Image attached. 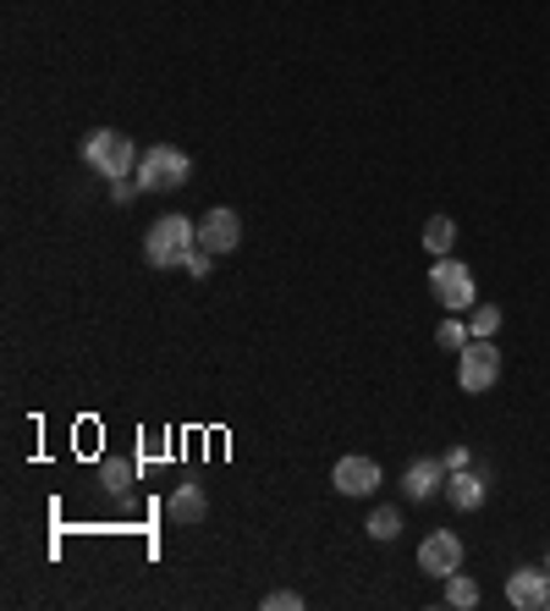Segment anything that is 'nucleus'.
Instances as JSON below:
<instances>
[{"label": "nucleus", "instance_id": "obj_18", "mask_svg": "<svg viewBox=\"0 0 550 611\" xmlns=\"http://www.w3.org/2000/svg\"><path fill=\"white\" fill-rule=\"evenodd\" d=\"M474 336H496L502 331V309L496 303H474V325H468Z\"/></svg>", "mask_w": 550, "mask_h": 611}, {"label": "nucleus", "instance_id": "obj_8", "mask_svg": "<svg viewBox=\"0 0 550 611\" xmlns=\"http://www.w3.org/2000/svg\"><path fill=\"white\" fill-rule=\"evenodd\" d=\"M331 485H336L342 496H369V491L380 485V463H375V458H364V452H347V458H336Z\"/></svg>", "mask_w": 550, "mask_h": 611}, {"label": "nucleus", "instance_id": "obj_3", "mask_svg": "<svg viewBox=\"0 0 550 611\" xmlns=\"http://www.w3.org/2000/svg\"><path fill=\"white\" fill-rule=\"evenodd\" d=\"M187 176H193V160H187L176 143H154V149L138 154V182H143V193L187 187Z\"/></svg>", "mask_w": 550, "mask_h": 611}, {"label": "nucleus", "instance_id": "obj_11", "mask_svg": "<svg viewBox=\"0 0 550 611\" xmlns=\"http://www.w3.org/2000/svg\"><path fill=\"white\" fill-rule=\"evenodd\" d=\"M485 496H490V480H485L479 469H452V474H446V502H452V507L474 513V507H485Z\"/></svg>", "mask_w": 550, "mask_h": 611}, {"label": "nucleus", "instance_id": "obj_15", "mask_svg": "<svg viewBox=\"0 0 550 611\" xmlns=\"http://www.w3.org/2000/svg\"><path fill=\"white\" fill-rule=\"evenodd\" d=\"M441 585H446V607H457V611L479 607V585H474V579H468L463 568H457L452 579H441Z\"/></svg>", "mask_w": 550, "mask_h": 611}, {"label": "nucleus", "instance_id": "obj_7", "mask_svg": "<svg viewBox=\"0 0 550 611\" xmlns=\"http://www.w3.org/2000/svg\"><path fill=\"white\" fill-rule=\"evenodd\" d=\"M237 243H242V215L226 210V204H215V210L198 221V248H209V254H231Z\"/></svg>", "mask_w": 550, "mask_h": 611}, {"label": "nucleus", "instance_id": "obj_22", "mask_svg": "<svg viewBox=\"0 0 550 611\" xmlns=\"http://www.w3.org/2000/svg\"><path fill=\"white\" fill-rule=\"evenodd\" d=\"M446 469H474V452H468V447H452V452H446Z\"/></svg>", "mask_w": 550, "mask_h": 611}, {"label": "nucleus", "instance_id": "obj_5", "mask_svg": "<svg viewBox=\"0 0 550 611\" xmlns=\"http://www.w3.org/2000/svg\"><path fill=\"white\" fill-rule=\"evenodd\" d=\"M430 292L441 298V309H452V314H463V309H474V270L463 265V259H435L430 265Z\"/></svg>", "mask_w": 550, "mask_h": 611}, {"label": "nucleus", "instance_id": "obj_23", "mask_svg": "<svg viewBox=\"0 0 550 611\" xmlns=\"http://www.w3.org/2000/svg\"><path fill=\"white\" fill-rule=\"evenodd\" d=\"M546 568H550V557H546Z\"/></svg>", "mask_w": 550, "mask_h": 611}, {"label": "nucleus", "instance_id": "obj_2", "mask_svg": "<svg viewBox=\"0 0 550 611\" xmlns=\"http://www.w3.org/2000/svg\"><path fill=\"white\" fill-rule=\"evenodd\" d=\"M83 165H88L94 176L116 182V176H132V171H138V149H132L127 132H116V127H94V132L83 138Z\"/></svg>", "mask_w": 550, "mask_h": 611}, {"label": "nucleus", "instance_id": "obj_10", "mask_svg": "<svg viewBox=\"0 0 550 611\" xmlns=\"http://www.w3.org/2000/svg\"><path fill=\"white\" fill-rule=\"evenodd\" d=\"M507 601L518 611H546L550 607V568H518L507 579Z\"/></svg>", "mask_w": 550, "mask_h": 611}, {"label": "nucleus", "instance_id": "obj_21", "mask_svg": "<svg viewBox=\"0 0 550 611\" xmlns=\"http://www.w3.org/2000/svg\"><path fill=\"white\" fill-rule=\"evenodd\" d=\"M209 259H215V254H209V248H193V254H187V265H182V270H187V276H209V270H215V265H209Z\"/></svg>", "mask_w": 550, "mask_h": 611}, {"label": "nucleus", "instance_id": "obj_9", "mask_svg": "<svg viewBox=\"0 0 550 611\" xmlns=\"http://www.w3.org/2000/svg\"><path fill=\"white\" fill-rule=\"evenodd\" d=\"M446 458H419V463H408V474H402V496L408 502H430V496H441L446 491Z\"/></svg>", "mask_w": 550, "mask_h": 611}, {"label": "nucleus", "instance_id": "obj_1", "mask_svg": "<svg viewBox=\"0 0 550 611\" xmlns=\"http://www.w3.org/2000/svg\"><path fill=\"white\" fill-rule=\"evenodd\" d=\"M193 248H198V221H187V215H160L143 232V259L154 270H182Z\"/></svg>", "mask_w": 550, "mask_h": 611}, {"label": "nucleus", "instance_id": "obj_6", "mask_svg": "<svg viewBox=\"0 0 550 611\" xmlns=\"http://www.w3.org/2000/svg\"><path fill=\"white\" fill-rule=\"evenodd\" d=\"M419 568H424L430 579H452V574L463 568V540H457L452 529H430L424 546H419Z\"/></svg>", "mask_w": 550, "mask_h": 611}, {"label": "nucleus", "instance_id": "obj_13", "mask_svg": "<svg viewBox=\"0 0 550 611\" xmlns=\"http://www.w3.org/2000/svg\"><path fill=\"white\" fill-rule=\"evenodd\" d=\"M452 248H457V221H452V215H430V221H424V254L446 259Z\"/></svg>", "mask_w": 550, "mask_h": 611}, {"label": "nucleus", "instance_id": "obj_12", "mask_svg": "<svg viewBox=\"0 0 550 611\" xmlns=\"http://www.w3.org/2000/svg\"><path fill=\"white\" fill-rule=\"evenodd\" d=\"M209 502H204V485H176L171 502H165V518L171 524H204Z\"/></svg>", "mask_w": 550, "mask_h": 611}, {"label": "nucleus", "instance_id": "obj_19", "mask_svg": "<svg viewBox=\"0 0 550 611\" xmlns=\"http://www.w3.org/2000/svg\"><path fill=\"white\" fill-rule=\"evenodd\" d=\"M138 193H143V182H138V171H132V176H116V182H110V199H116V204H132Z\"/></svg>", "mask_w": 550, "mask_h": 611}, {"label": "nucleus", "instance_id": "obj_16", "mask_svg": "<svg viewBox=\"0 0 550 611\" xmlns=\"http://www.w3.org/2000/svg\"><path fill=\"white\" fill-rule=\"evenodd\" d=\"M402 535V513L397 507H375L369 513V540H397Z\"/></svg>", "mask_w": 550, "mask_h": 611}, {"label": "nucleus", "instance_id": "obj_14", "mask_svg": "<svg viewBox=\"0 0 550 611\" xmlns=\"http://www.w3.org/2000/svg\"><path fill=\"white\" fill-rule=\"evenodd\" d=\"M99 485H105L110 496H121V491H132V485H138V469H132V463H121V458H105V463H99Z\"/></svg>", "mask_w": 550, "mask_h": 611}, {"label": "nucleus", "instance_id": "obj_4", "mask_svg": "<svg viewBox=\"0 0 550 611\" xmlns=\"http://www.w3.org/2000/svg\"><path fill=\"white\" fill-rule=\"evenodd\" d=\"M502 380V347L490 336H474L463 353H457V386L463 392H490Z\"/></svg>", "mask_w": 550, "mask_h": 611}, {"label": "nucleus", "instance_id": "obj_17", "mask_svg": "<svg viewBox=\"0 0 550 611\" xmlns=\"http://www.w3.org/2000/svg\"><path fill=\"white\" fill-rule=\"evenodd\" d=\"M435 342H441L446 353H463V347L474 342V331H468V325H463V320L452 314V320H441V331H435Z\"/></svg>", "mask_w": 550, "mask_h": 611}, {"label": "nucleus", "instance_id": "obj_20", "mask_svg": "<svg viewBox=\"0 0 550 611\" xmlns=\"http://www.w3.org/2000/svg\"><path fill=\"white\" fill-rule=\"evenodd\" d=\"M265 611H303V596L298 590H276V596H265Z\"/></svg>", "mask_w": 550, "mask_h": 611}]
</instances>
